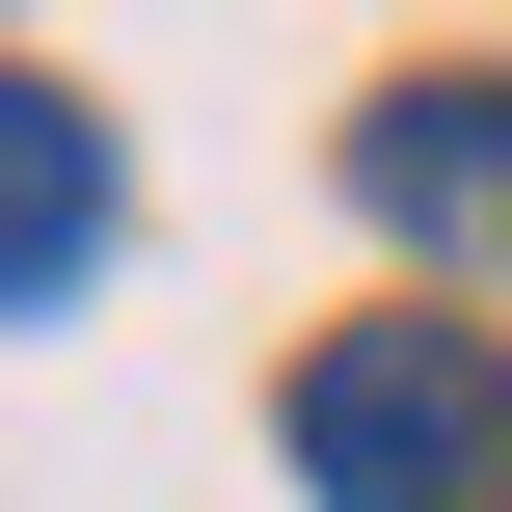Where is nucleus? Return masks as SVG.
Returning a JSON list of instances; mask_svg holds the SVG:
<instances>
[{"label": "nucleus", "mask_w": 512, "mask_h": 512, "mask_svg": "<svg viewBox=\"0 0 512 512\" xmlns=\"http://www.w3.org/2000/svg\"><path fill=\"white\" fill-rule=\"evenodd\" d=\"M297 486L324 512H486L512 486V351L486 324H351V351H297Z\"/></svg>", "instance_id": "1"}, {"label": "nucleus", "mask_w": 512, "mask_h": 512, "mask_svg": "<svg viewBox=\"0 0 512 512\" xmlns=\"http://www.w3.org/2000/svg\"><path fill=\"white\" fill-rule=\"evenodd\" d=\"M351 189H378L405 243H512V81H405V108H351Z\"/></svg>", "instance_id": "2"}, {"label": "nucleus", "mask_w": 512, "mask_h": 512, "mask_svg": "<svg viewBox=\"0 0 512 512\" xmlns=\"http://www.w3.org/2000/svg\"><path fill=\"white\" fill-rule=\"evenodd\" d=\"M81 243H108V135H81V81L0 54V297H81Z\"/></svg>", "instance_id": "3"}]
</instances>
